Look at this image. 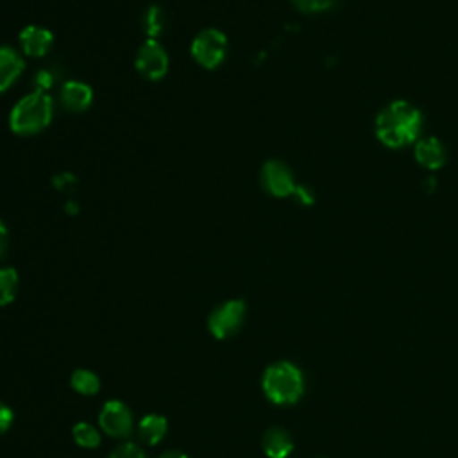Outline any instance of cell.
Returning <instances> with one entry per match:
<instances>
[{
	"label": "cell",
	"instance_id": "cell-22",
	"mask_svg": "<svg viewBox=\"0 0 458 458\" xmlns=\"http://www.w3.org/2000/svg\"><path fill=\"white\" fill-rule=\"evenodd\" d=\"M13 424V410L0 403V435L5 433Z\"/></svg>",
	"mask_w": 458,
	"mask_h": 458
},
{
	"label": "cell",
	"instance_id": "cell-5",
	"mask_svg": "<svg viewBox=\"0 0 458 458\" xmlns=\"http://www.w3.org/2000/svg\"><path fill=\"white\" fill-rule=\"evenodd\" d=\"M243 318H245L243 301L233 299L211 311L208 327L215 338H229L242 327Z\"/></svg>",
	"mask_w": 458,
	"mask_h": 458
},
{
	"label": "cell",
	"instance_id": "cell-23",
	"mask_svg": "<svg viewBox=\"0 0 458 458\" xmlns=\"http://www.w3.org/2000/svg\"><path fill=\"white\" fill-rule=\"evenodd\" d=\"M293 197H295L301 204H306V206L313 202V195H311V191H310L306 186H295Z\"/></svg>",
	"mask_w": 458,
	"mask_h": 458
},
{
	"label": "cell",
	"instance_id": "cell-3",
	"mask_svg": "<svg viewBox=\"0 0 458 458\" xmlns=\"http://www.w3.org/2000/svg\"><path fill=\"white\" fill-rule=\"evenodd\" d=\"M263 392L276 404H293L304 392V377L290 361L272 363L263 374Z\"/></svg>",
	"mask_w": 458,
	"mask_h": 458
},
{
	"label": "cell",
	"instance_id": "cell-25",
	"mask_svg": "<svg viewBox=\"0 0 458 458\" xmlns=\"http://www.w3.org/2000/svg\"><path fill=\"white\" fill-rule=\"evenodd\" d=\"M73 182H75V179L70 177L68 174H61L59 177L54 179V184H55L57 188H61V190H63V188H68V184H73Z\"/></svg>",
	"mask_w": 458,
	"mask_h": 458
},
{
	"label": "cell",
	"instance_id": "cell-13",
	"mask_svg": "<svg viewBox=\"0 0 458 458\" xmlns=\"http://www.w3.org/2000/svg\"><path fill=\"white\" fill-rule=\"evenodd\" d=\"M415 159L426 168H438L445 161V152L437 138H424L415 145Z\"/></svg>",
	"mask_w": 458,
	"mask_h": 458
},
{
	"label": "cell",
	"instance_id": "cell-21",
	"mask_svg": "<svg viewBox=\"0 0 458 458\" xmlns=\"http://www.w3.org/2000/svg\"><path fill=\"white\" fill-rule=\"evenodd\" d=\"M55 79H57V75L52 70H39L34 75V86L38 88V91H45V89L54 86Z\"/></svg>",
	"mask_w": 458,
	"mask_h": 458
},
{
	"label": "cell",
	"instance_id": "cell-1",
	"mask_svg": "<svg viewBox=\"0 0 458 458\" xmlns=\"http://www.w3.org/2000/svg\"><path fill=\"white\" fill-rule=\"evenodd\" d=\"M422 127V116L417 107L408 102H394L376 118V134L388 147H403L411 143Z\"/></svg>",
	"mask_w": 458,
	"mask_h": 458
},
{
	"label": "cell",
	"instance_id": "cell-6",
	"mask_svg": "<svg viewBox=\"0 0 458 458\" xmlns=\"http://www.w3.org/2000/svg\"><path fill=\"white\" fill-rule=\"evenodd\" d=\"M136 70L148 81H159L168 72V54L156 39H147L136 54Z\"/></svg>",
	"mask_w": 458,
	"mask_h": 458
},
{
	"label": "cell",
	"instance_id": "cell-26",
	"mask_svg": "<svg viewBox=\"0 0 458 458\" xmlns=\"http://www.w3.org/2000/svg\"><path fill=\"white\" fill-rule=\"evenodd\" d=\"M159 458H188L184 453L181 451H175V449H170V451H165Z\"/></svg>",
	"mask_w": 458,
	"mask_h": 458
},
{
	"label": "cell",
	"instance_id": "cell-10",
	"mask_svg": "<svg viewBox=\"0 0 458 458\" xmlns=\"http://www.w3.org/2000/svg\"><path fill=\"white\" fill-rule=\"evenodd\" d=\"M91 100H93L91 88L81 81H68L61 88V102L68 111H73V113L86 111Z\"/></svg>",
	"mask_w": 458,
	"mask_h": 458
},
{
	"label": "cell",
	"instance_id": "cell-12",
	"mask_svg": "<svg viewBox=\"0 0 458 458\" xmlns=\"http://www.w3.org/2000/svg\"><path fill=\"white\" fill-rule=\"evenodd\" d=\"M23 72L21 55L11 47H0V93L9 89Z\"/></svg>",
	"mask_w": 458,
	"mask_h": 458
},
{
	"label": "cell",
	"instance_id": "cell-9",
	"mask_svg": "<svg viewBox=\"0 0 458 458\" xmlns=\"http://www.w3.org/2000/svg\"><path fill=\"white\" fill-rule=\"evenodd\" d=\"M52 41H54L52 32L39 25H27L20 32L21 52L30 57H43L50 50Z\"/></svg>",
	"mask_w": 458,
	"mask_h": 458
},
{
	"label": "cell",
	"instance_id": "cell-4",
	"mask_svg": "<svg viewBox=\"0 0 458 458\" xmlns=\"http://www.w3.org/2000/svg\"><path fill=\"white\" fill-rule=\"evenodd\" d=\"M191 57L208 70L220 66L227 55V38L216 29L200 30L191 41Z\"/></svg>",
	"mask_w": 458,
	"mask_h": 458
},
{
	"label": "cell",
	"instance_id": "cell-19",
	"mask_svg": "<svg viewBox=\"0 0 458 458\" xmlns=\"http://www.w3.org/2000/svg\"><path fill=\"white\" fill-rule=\"evenodd\" d=\"M109 458H145V453L140 445H136L132 442H125V444H120L118 447H114V451L111 453Z\"/></svg>",
	"mask_w": 458,
	"mask_h": 458
},
{
	"label": "cell",
	"instance_id": "cell-16",
	"mask_svg": "<svg viewBox=\"0 0 458 458\" xmlns=\"http://www.w3.org/2000/svg\"><path fill=\"white\" fill-rule=\"evenodd\" d=\"M18 274L11 267L0 268V306H5L14 301L18 293Z\"/></svg>",
	"mask_w": 458,
	"mask_h": 458
},
{
	"label": "cell",
	"instance_id": "cell-18",
	"mask_svg": "<svg viewBox=\"0 0 458 458\" xmlns=\"http://www.w3.org/2000/svg\"><path fill=\"white\" fill-rule=\"evenodd\" d=\"M165 29V14L159 5H150L143 16V30L148 39L157 38Z\"/></svg>",
	"mask_w": 458,
	"mask_h": 458
},
{
	"label": "cell",
	"instance_id": "cell-7",
	"mask_svg": "<svg viewBox=\"0 0 458 458\" xmlns=\"http://www.w3.org/2000/svg\"><path fill=\"white\" fill-rule=\"evenodd\" d=\"M98 422H100V428L114 438H123V437L131 435L132 424H134L131 410L127 408L125 403H122L118 399L107 401L102 406V410L98 413Z\"/></svg>",
	"mask_w": 458,
	"mask_h": 458
},
{
	"label": "cell",
	"instance_id": "cell-2",
	"mask_svg": "<svg viewBox=\"0 0 458 458\" xmlns=\"http://www.w3.org/2000/svg\"><path fill=\"white\" fill-rule=\"evenodd\" d=\"M54 100L45 91H32L21 97L11 109L9 125L16 134L30 136L41 132L52 120Z\"/></svg>",
	"mask_w": 458,
	"mask_h": 458
},
{
	"label": "cell",
	"instance_id": "cell-8",
	"mask_svg": "<svg viewBox=\"0 0 458 458\" xmlns=\"http://www.w3.org/2000/svg\"><path fill=\"white\" fill-rule=\"evenodd\" d=\"M261 186L274 197L293 195L295 181L292 170L281 161H267L261 168Z\"/></svg>",
	"mask_w": 458,
	"mask_h": 458
},
{
	"label": "cell",
	"instance_id": "cell-11",
	"mask_svg": "<svg viewBox=\"0 0 458 458\" xmlns=\"http://www.w3.org/2000/svg\"><path fill=\"white\" fill-rule=\"evenodd\" d=\"M263 451L268 458H288L293 451V440L284 428H268L263 435Z\"/></svg>",
	"mask_w": 458,
	"mask_h": 458
},
{
	"label": "cell",
	"instance_id": "cell-24",
	"mask_svg": "<svg viewBox=\"0 0 458 458\" xmlns=\"http://www.w3.org/2000/svg\"><path fill=\"white\" fill-rule=\"evenodd\" d=\"M7 243H9V238H7V227L4 225V222L0 220V258L5 254L7 250Z\"/></svg>",
	"mask_w": 458,
	"mask_h": 458
},
{
	"label": "cell",
	"instance_id": "cell-20",
	"mask_svg": "<svg viewBox=\"0 0 458 458\" xmlns=\"http://www.w3.org/2000/svg\"><path fill=\"white\" fill-rule=\"evenodd\" d=\"M304 13H320L335 4V0H292Z\"/></svg>",
	"mask_w": 458,
	"mask_h": 458
},
{
	"label": "cell",
	"instance_id": "cell-17",
	"mask_svg": "<svg viewBox=\"0 0 458 458\" xmlns=\"http://www.w3.org/2000/svg\"><path fill=\"white\" fill-rule=\"evenodd\" d=\"M72 435H73L75 444H79L81 447H88L89 449V447H97L100 444V433L89 422L75 424L73 429H72Z\"/></svg>",
	"mask_w": 458,
	"mask_h": 458
},
{
	"label": "cell",
	"instance_id": "cell-15",
	"mask_svg": "<svg viewBox=\"0 0 458 458\" xmlns=\"http://www.w3.org/2000/svg\"><path fill=\"white\" fill-rule=\"evenodd\" d=\"M70 385L75 392L82 395H93L100 390L98 376L88 369H77L70 377Z\"/></svg>",
	"mask_w": 458,
	"mask_h": 458
},
{
	"label": "cell",
	"instance_id": "cell-14",
	"mask_svg": "<svg viewBox=\"0 0 458 458\" xmlns=\"http://www.w3.org/2000/svg\"><path fill=\"white\" fill-rule=\"evenodd\" d=\"M166 428H168V422L165 417L157 413H150L140 420L138 437L141 442L148 445H156L166 435Z\"/></svg>",
	"mask_w": 458,
	"mask_h": 458
}]
</instances>
